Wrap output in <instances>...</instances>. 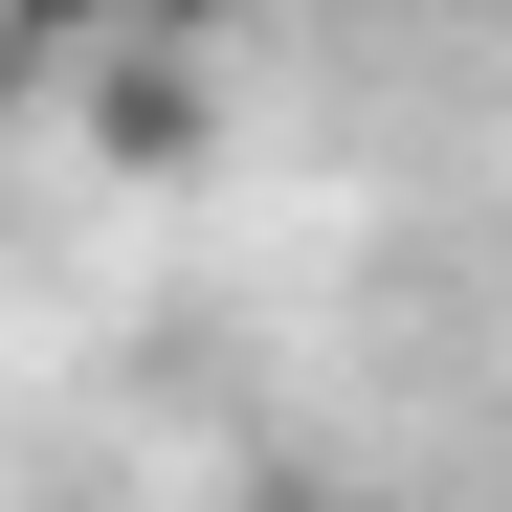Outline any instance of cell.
<instances>
[{
	"mask_svg": "<svg viewBox=\"0 0 512 512\" xmlns=\"http://www.w3.org/2000/svg\"><path fill=\"white\" fill-rule=\"evenodd\" d=\"M268 512H312V490H268Z\"/></svg>",
	"mask_w": 512,
	"mask_h": 512,
	"instance_id": "7a4b0ae2",
	"label": "cell"
},
{
	"mask_svg": "<svg viewBox=\"0 0 512 512\" xmlns=\"http://www.w3.org/2000/svg\"><path fill=\"white\" fill-rule=\"evenodd\" d=\"M112 134H134V156H179V134H201V90H179V45H112Z\"/></svg>",
	"mask_w": 512,
	"mask_h": 512,
	"instance_id": "6da1fadb",
	"label": "cell"
}]
</instances>
